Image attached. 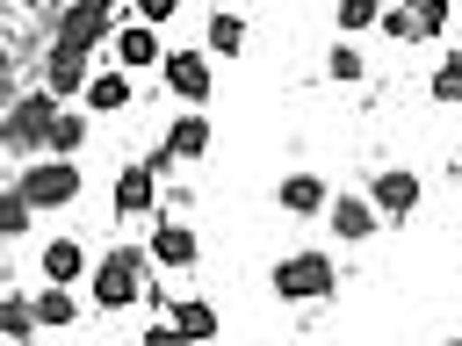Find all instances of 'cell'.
<instances>
[{
    "instance_id": "9c48e42d",
    "label": "cell",
    "mask_w": 462,
    "mask_h": 346,
    "mask_svg": "<svg viewBox=\"0 0 462 346\" xmlns=\"http://www.w3.org/2000/svg\"><path fill=\"white\" fill-rule=\"evenodd\" d=\"M79 101H87V115H123V108L137 101V86H130L123 65H101V72L79 79Z\"/></svg>"
},
{
    "instance_id": "e0dca14e",
    "label": "cell",
    "mask_w": 462,
    "mask_h": 346,
    "mask_svg": "<svg viewBox=\"0 0 462 346\" xmlns=\"http://www.w3.org/2000/svg\"><path fill=\"white\" fill-rule=\"evenodd\" d=\"M274 202H282L289 216H318V209H325V180H318V173H282V180H274Z\"/></svg>"
},
{
    "instance_id": "603a6c76",
    "label": "cell",
    "mask_w": 462,
    "mask_h": 346,
    "mask_svg": "<svg viewBox=\"0 0 462 346\" xmlns=\"http://www.w3.org/2000/svg\"><path fill=\"white\" fill-rule=\"evenodd\" d=\"M433 101H440V108L462 101V58H440V65H433Z\"/></svg>"
},
{
    "instance_id": "44dd1931",
    "label": "cell",
    "mask_w": 462,
    "mask_h": 346,
    "mask_svg": "<svg viewBox=\"0 0 462 346\" xmlns=\"http://www.w3.org/2000/svg\"><path fill=\"white\" fill-rule=\"evenodd\" d=\"M375 7H383V0H332V22H339V36H354V29H375Z\"/></svg>"
},
{
    "instance_id": "ba28073f",
    "label": "cell",
    "mask_w": 462,
    "mask_h": 346,
    "mask_svg": "<svg viewBox=\"0 0 462 346\" xmlns=\"http://www.w3.org/2000/svg\"><path fill=\"white\" fill-rule=\"evenodd\" d=\"M108 209H116V216H152V209H159V173H152L144 159H130V166L116 173V187H108Z\"/></svg>"
},
{
    "instance_id": "d4e9b609",
    "label": "cell",
    "mask_w": 462,
    "mask_h": 346,
    "mask_svg": "<svg viewBox=\"0 0 462 346\" xmlns=\"http://www.w3.org/2000/svg\"><path fill=\"white\" fill-rule=\"evenodd\" d=\"M0 166H7V159H0Z\"/></svg>"
},
{
    "instance_id": "5b68a950",
    "label": "cell",
    "mask_w": 462,
    "mask_h": 346,
    "mask_svg": "<svg viewBox=\"0 0 462 346\" xmlns=\"http://www.w3.org/2000/svg\"><path fill=\"white\" fill-rule=\"evenodd\" d=\"M159 79H166V94L188 101V108H202V101L217 94V65H209V50H159Z\"/></svg>"
},
{
    "instance_id": "cb8c5ba5",
    "label": "cell",
    "mask_w": 462,
    "mask_h": 346,
    "mask_svg": "<svg viewBox=\"0 0 462 346\" xmlns=\"http://www.w3.org/2000/svg\"><path fill=\"white\" fill-rule=\"evenodd\" d=\"M130 7H137V22H152V29H166V22H173V14L188 7V0H130Z\"/></svg>"
},
{
    "instance_id": "7402d4cb",
    "label": "cell",
    "mask_w": 462,
    "mask_h": 346,
    "mask_svg": "<svg viewBox=\"0 0 462 346\" xmlns=\"http://www.w3.org/2000/svg\"><path fill=\"white\" fill-rule=\"evenodd\" d=\"M29 216H36V209H29L14 187H0V245H7V238H22V231H29Z\"/></svg>"
},
{
    "instance_id": "5bb4252c",
    "label": "cell",
    "mask_w": 462,
    "mask_h": 346,
    "mask_svg": "<svg viewBox=\"0 0 462 346\" xmlns=\"http://www.w3.org/2000/svg\"><path fill=\"white\" fill-rule=\"evenodd\" d=\"M87 115L79 108H65V101H51V123H43V151H58V159H79V144H87Z\"/></svg>"
},
{
    "instance_id": "30bf717a",
    "label": "cell",
    "mask_w": 462,
    "mask_h": 346,
    "mask_svg": "<svg viewBox=\"0 0 462 346\" xmlns=\"http://www.w3.org/2000/svg\"><path fill=\"white\" fill-rule=\"evenodd\" d=\"M318 216H325L332 238H346V245H368V238H375V202H368V195H325Z\"/></svg>"
},
{
    "instance_id": "6da1fadb",
    "label": "cell",
    "mask_w": 462,
    "mask_h": 346,
    "mask_svg": "<svg viewBox=\"0 0 462 346\" xmlns=\"http://www.w3.org/2000/svg\"><path fill=\"white\" fill-rule=\"evenodd\" d=\"M144 281H152V260H144V245H108V252L87 267L94 310H130V303H144Z\"/></svg>"
},
{
    "instance_id": "2e32d148",
    "label": "cell",
    "mask_w": 462,
    "mask_h": 346,
    "mask_svg": "<svg viewBox=\"0 0 462 346\" xmlns=\"http://www.w3.org/2000/svg\"><path fill=\"white\" fill-rule=\"evenodd\" d=\"M202 50H209V58H238V50H245V14L209 7V22H202Z\"/></svg>"
},
{
    "instance_id": "9a60e30c",
    "label": "cell",
    "mask_w": 462,
    "mask_h": 346,
    "mask_svg": "<svg viewBox=\"0 0 462 346\" xmlns=\"http://www.w3.org/2000/svg\"><path fill=\"white\" fill-rule=\"evenodd\" d=\"M36 274H43V281H79V274H87V245H79L72 231H58V238L36 252Z\"/></svg>"
},
{
    "instance_id": "ffe728a7",
    "label": "cell",
    "mask_w": 462,
    "mask_h": 346,
    "mask_svg": "<svg viewBox=\"0 0 462 346\" xmlns=\"http://www.w3.org/2000/svg\"><path fill=\"white\" fill-rule=\"evenodd\" d=\"M361 72H368V58H361V50H354V36H339V43H332V50H325V79H339V86H354V79H361Z\"/></svg>"
},
{
    "instance_id": "8fae6325",
    "label": "cell",
    "mask_w": 462,
    "mask_h": 346,
    "mask_svg": "<svg viewBox=\"0 0 462 346\" xmlns=\"http://www.w3.org/2000/svg\"><path fill=\"white\" fill-rule=\"evenodd\" d=\"M29 324H36V332H72V324H79V296H72V281L36 288V296H29Z\"/></svg>"
},
{
    "instance_id": "7a4b0ae2",
    "label": "cell",
    "mask_w": 462,
    "mask_h": 346,
    "mask_svg": "<svg viewBox=\"0 0 462 346\" xmlns=\"http://www.w3.org/2000/svg\"><path fill=\"white\" fill-rule=\"evenodd\" d=\"M14 195H22L29 209H72V202L87 195V173H79V159L36 151V159H22V173H14Z\"/></svg>"
},
{
    "instance_id": "d6986e66",
    "label": "cell",
    "mask_w": 462,
    "mask_h": 346,
    "mask_svg": "<svg viewBox=\"0 0 462 346\" xmlns=\"http://www.w3.org/2000/svg\"><path fill=\"white\" fill-rule=\"evenodd\" d=\"M404 14H411V43H426V36H448L455 0H404Z\"/></svg>"
},
{
    "instance_id": "277c9868",
    "label": "cell",
    "mask_w": 462,
    "mask_h": 346,
    "mask_svg": "<svg viewBox=\"0 0 462 346\" xmlns=\"http://www.w3.org/2000/svg\"><path fill=\"white\" fill-rule=\"evenodd\" d=\"M51 101L58 94H7V108H0V159H36L43 151Z\"/></svg>"
},
{
    "instance_id": "7c38bea8",
    "label": "cell",
    "mask_w": 462,
    "mask_h": 346,
    "mask_svg": "<svg viewBox=\"0 0 462 346\" xmlns=\"http://www.w3.org/2000/svg\"><path fill=\"white\" fill-rule=\"evenodd\" d=\"M159 317H166V332H173V339H217V332H224V310H217V303H202V296H180V303H166Z\"/></svg>"
},
{
    "instance_id": "52a82bcc",
    "label": "cell",
    "mask_w": 462,
    "mask_h": 346,
    "mask_svg": "<svg viewBox=\"0 0 462 346\" xmlns=\"http://www.w3.org/2000/svg\"><path fill=\"white\" fill-rule=\"evenodd\" d=\"M159 50H166V43H159L152 22H116V29H108V65H123V72H152Z\"/></svg>"
},
{
    "instance_id": "3957f363",
    "label": "cell",
    "mask_w": 462,
    "mask_h": 346,
    "mask_svg": "<svg viewBox=\"0 0 462 346\" xmlns=\"http://www.w3.org/2000/svg\"><path fill=\"white\" fill-rule=\"evenodd\" d=\"M332 288H339L332 252H289V260H274V296L282 303H332Z\"/></svg>"
},
{
    "instance_id": "ac0fdd59",
    "label": "cell",
    "mask_w": 462,
    "mask_h": 346,
    "mask_svg": "<svg viewBox=\"0 0 462 346\" xmlns=\"http://www.w3.org/2000/svg\"><path fill=\"white\" fill-rule=\"evenodd\" d=\"M209 151V115H173L166 123V159H202Z\"/></svg>"
},
{
    "instance_id": "8992f818",
    "label": "cell",
    "mask_w": 462,
    "mask_h": 346,
    "mask_svg": "<svg viewBox=\"0 0 462 346\" xmlns=\"http://www.w3.org/2000/svg\"><path fill=\"white\" fill-rule=\"evenodd\" d=\"M144 260H152V267H166V274H195V260H202L195 223H188V216H159V231L144 238Z\"/></svg>"
},
{
    "instance_id": "4fadbf2b",
    "label": "cell",
    "mask_w": 462,
    "mask_h": 346,
    "mask_svg": "<svg viewBox=\"0 0 462 346\" xmlns=\"http://www.w3.org/2000/svg\"><path fill=\"white\" fill-rule=\"evenodd\" d=\"M419 173H404V166H390V173H375V187H368V202H375V216H411L419 209Z\"/></svg>"
}]
</instances>
